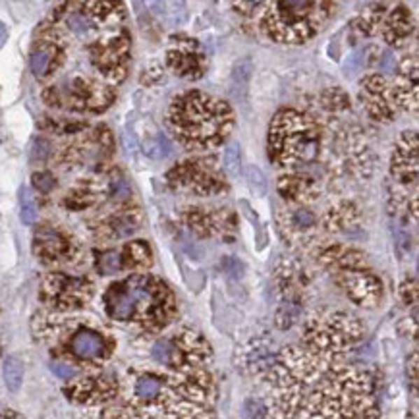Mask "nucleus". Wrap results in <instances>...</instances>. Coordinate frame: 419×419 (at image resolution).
<instances>
[{
    "label": "nucleus",
    "mask_w": 419,
    "mask_h": 419,
    "mask_svg": "<svg viewBox=\"0 0 419 419\" xmlns=\"http://www.w3.org/2000/svg\"><path fill=\"white\" fill-rule=\"evenodd\" d=\"M166 62L172 72L185 80H197L205 72V55L194 43H178L166 52Z\"/></svg>",
    "instance_id": "4468645a"
},
{
    "label": "nucleus",
    "mask_w": 419,
    "mask_h": 419,
    "mask_svg": "<svg viewBox=\"0 0 419 419\" xmlns=\"http://www.w3.org/2000/svg\"><path fill=\"white\" fill-rule=\"evenodd\" d=\"M321 101V105L325 106L327 111H331V113H339V111L350 108V99H348V95L342 89H327V91L322 93Z\"/></svg>",
    "instance_id": "a878e982"
},
{
    "label": "nucleus",
    "mask_w": 419,
    "mask_h": 419,
    "mask_svg": "<svg viewBox=\"0 0 419 419\" xmlns=\"http://www.w3.org/2000/svg\"><path fill=\"white\" fill-rule=\"evenodd\" d=\"M2 377L10 392H17L24 383V363L16 355H8L2 365Z\"/></svg>",
    "instance_id": "393cba45"
},
{
    "label": "nucleus",
    "mask_w": 419,
    "mask_h": 419,
    "mask_svg": "<svg viewBox=\"0 0 419 419\" xmlns=\"http://www.w3.org/2000/svg\"><path fill=\"white\" fill-rule=\"evenodd\" d=\"M232 118L225 101L203 91H185L169 108V126L178 143L195 151L220 145L232 129Z\"/></svg>",
    "instance_id": "f257e3e1"
},
{
    "label": "nucleus",
    "mask_w": 419,
    "mask_h": 419,
    "mask_svg": "<svg viewBox=\"0 0 419 419\" xmlns=\"http://www.w3.org/2000/svg\"><path fill=\"white\" fill-rule=\"evenodd\" d=\"M278 192L284 199L301 205V203L315 201L319 197V184L309 174L290 172L278 180Z\"/></svg>",
    "instance_id": "f3484780"
},
{
    "label": "nucleus",
    "mask_w": 419,
    "mask_h": 419,
    "mask_svg": "<svg viewBox=\"0 0 419 419\" xmlns=\"http://www.w3.org/2000/svg\"><path fill=\"white\" fill-rule=\"evenodd\" d=\"M97 269L101 274H114L124 271V261H122L120 251H106L97 261Z\"/></svg>",
    "instance_id": "bb28decb"
},
{
    "label": "nucleus",
    "mask_w": 419,
    "mask_h": 419,
    "mask_svg": "<svg viewBox=\"0 0 419 419\" xmlns=\"http://www.w3.org/2000/svg\"><path fill=\"white\" fill-rule=\"evenodd\" d=\"M226 217V215H225ZM225 217L220 213H215L213 209H205V207H190L185 213V222L194 230L195 234L209 238L217 232H222V222Z\"/></svg>",
    "instance_id": "aec40b11"
},
{
    "label": "nucleus",
    "mask_w": 419,
    "mask_h": 419,
    "mask_svg": "<svg viewBox=\"0 0 419 419\" xmlns=\"http://www.w3.org/2000/svg\"><path fill=\"white\" fill-rule=\"evenodd\" d=\"M169 182L174 187H184V190H190V192H194L195 195H201V197L217 195L226 187L217 169L205 159L180 162L178 166H174L169 172Z\"/></svg>",
    "instance_id": "423d86ee"
},
{
    "label": "nucleus",
    "mask_w": 419,
    "mask_h": 419,
    "mask_svg": "<svg viewBox=\"0 0 419 419\" xmlns=\"http://www.w3.org/2000/svg\"><path fill=\"white\" fill-rule=\"evenodd\" d=\"M357 220V211L352 203H339L325 215V228L329 232H344Z\"/></svg>",
    "instance_id": "5701e85b"
},
{
    "label": "nucleus",
    "mask_w": 419,
    "mask_h": 419,
    "mask_svg": "<svg viewBox=\"0 0 419 419\" xmlns=\"http://www.w3.org/2000/svg\"><path fill=\"white\" fill-rule=\"evenodd\" d=\"M413 33V17H411L410 10H406L404 6H396L388 17L385 20L383 25V37L388 45L395 47H402L406 41L410 39V35Z\"/></svg>",
    "instance_id": "6ab92c4d"
},
{
    "label": "nucleus",
    "mask_w": 419,
    "mask_h": 419,
    "mask_svg": "<svg viewBox=\"0 0 419 419\" xmlns=\"http://www.w3.org/2000/svg\"><path fill=\"white\" fill-rule=\"evenodd\" d=\"M392 97L406 113L418 114V57L411 55L402 60L392 83Z\"/></svg>",
    "instance_id": "f8f14e48"
},
{
    "label": "nucleus",
    "mask_w": 419,
    "mask_h": 419,
    "mask_svg": "<svg viewBox=\"0 0 419 419\" xmlns=\"http://www.w3.org/2000/svg\"><path fill=\"white\" fill-rule=\"evenodd\" d=\"M20 201H22V220L25 225H33L37 220V203H35V197L29 187H22Z\"/></svg>",
    "instance_id": "cd10ccee"
},
{
    "label": "nucleus",
    "mask_w": 419,
    "mask_h": 419,
    "mask_svg": "<svg viewBox=\"0 0 419 419\" xmlns=\"http://www.w3.org/2000/svg\"><path fill=\"white\" fill-rule=\"evenodd\" d=\"M278 228L284 236L292 238L294 242H307L313 238V230L317 228V217L306 207H292L284 209L278 217Z\"/></svg>",
    "instance_id": "2eb2a0df"
},
{
    "label": "nucleus",
    "mask_w": 419,
    "mask_h": 419,
    "mask_svg": "<svg viewBox=\"0 0 419 419\" xmlns=\"http://www.w3.org/2000/svg\"><path fill=\"white\" fill-rule=\"evenodd\" d=\"M263 8L259 24L267 37L299 45L321 31L334 6L329 2H271Z\"/></svg>",
    "instance_id": "39448f33"
},
{
    "label": "nucleus",
    "mask_w": 419,
    "mask_h": 419,
    "mask_svg": "<svg viewBox=\"0 0 419 419\" xmlns=\"http://www.w3.org/2000/svg\"><path fill=\"white\" fill-rule=\"evenodd\" d=\"M6 39H8V29H6V25L0 22V49L4 47Z\"/></svg>",
    "instance_id": "473e14b6"
},
{
    "label": "nucleus",
    "mask_w": 419,
    "mask_h": 419,
    "mask_svg": "<svg viewBox=\"0 0 419 419\" xmlns=\"http://www.w3.org/2000/svg\"><path fill=\"white\" fill-rule=\"evenodd\" d=\"M360 101L369 116L379 122H392L396 116V103L392 89L381 73H371L360 83Z\"/></svg>",
    "instance_id": "1a4fd4ad"
},
{
    "label": "nucleus",
    "mask_w": 419,
    "mask_h": 419,
    "mask_svg": "<svg viewBox=\"0 0 419 419\" xmlns=\"http://www.w3.org/2000/svg\"><path fill=\"white\" fill-rule=\"evenodd\" d=\"M246 180H248V184H250L253 194L259 195V197L267 195V180L265 176H263V172H261L255 164L246 166Z\"/></svg>",
    "instance_id": "c85d7f7f"
},
{
    "label": "nucleus",
    "mask_w": 419,
    "mask_h": 419,
    "mask_svg": "<svg viewBox=\"0 0 419 419\" xmlns=\"http://www.w3.org/2000/svg\"><path fill=\"white\" fill-rule=\"evenodd\" d=\"M139 143H141L143 153L149 155L151 159H166L172 153V145H170L169 137L164 136L153 122H149V129H145L139 136Z\"/></svg>",
    "instance_id": "4be33fe9"
},
{
    "label": "nucleus",
    "mask_w": 419,
    "mask_h": 419,
    "mask_svg": "<svg viewBox=\"0 0 419 419\" xmlns=\"http://www.w3.org/2000/svg\"><path fill=\"white\" fill-rule=\"evenodd\" d=\"M139 416L141 419H211L199 404L190 400H169L155 408L141 410Z\"/></svg>",
    "instance_id": "a211bd4d"
},
{
    "label": "nucleus",
    "mask_w": 419,
    "mask_h": 419,
    "mask_svg": "<svg viewBox=\"0 0 419 419\" xmlns=\"http://www.w3.org/2000/svg\"><path fill=\"white\" fill-rule=\"evenodd\" d=\"M336 169L344 176H352L355 180H362L371 174L373 161L367 143L362 137H355L354 132H344L336 141Z\"/></svg>",
    "instance_id": "6e6552de"
},
{
    "label": "nucleus",
    "mask_w": 419,
    "mask_h": 419,
    "mask_svg": "<svg viewBox=\"0 0 419 419\" xmlns=\"http://www.w3.org/2000/svg\"><path fill=\"white\" fill-rule=\"evenodd\" d=\"M60 60H62L60 45L55 41H41L39 45L33 49L29 64H31V72L37 78H45L50 72H55V68L60 64Z\"/></svg>",
    "instance_id": "412c9836"
},
{
    "label": "nucleus",
    "mask_w": 419,
    "mask_h": 419,
    "mask_svg": "<svg viewBox=\"0 0 419 419\" xmlns=\"http://www.w3.org/2000/svg\"><path fill=\"white\" fill-rule=\"evenodd\" d=\"M35 253L39 255L43 261L47 263H60V261H68L72 255L73 242L60 232L58 228L52 226H41L35 232V242H33Z\"/></svg>",
    "instance_id": "ddd939ff"
},
{
    "label": "nucleus",
    "mask_w": 419,
    "mask_h": 419,
    "mask_svg": "<svg viewBox=\"0 0 419 419\" xmlns=\"http://www.w3.org/2000/svg\"><path fill=\"white\" fill-rule=\"evenodd\" d=\"M240 143H236V141H232V143H228L225 149V170L228 172V174H232V176H236V174H240Z\"/></svg>",
    "instance_id": "c756f323"
},
{
    "label": "nucleus",
    "mask_w": 419,
    "mask_h": 419,
    "mask_svg": "<svg viewBox=\"0 0 419 419\" xmlns=\"http://www.w3.org/2000/svg\"><path fill=\"white\" fill-rule=\"evenodd\" d=\"M91 283L66 274H50L43 284V298L58 309L81 307L91 298Z\"/></svg>",
    "instance_id": "0eeeda50"
},
{
    "label": "nucleus",
    "mask_w": 419,
    "mask_h": 419,
    "mask_svg": "<svg viewBox=\"0 0 419 419\" xmlns=\"http://www.w3.org/2000/svg\"><path fill=\"white\" fill-rule=\"evenodd\" d=\"M106 313L118 322H136L147 331L166 327L174 317V296L151 274H134L105 294Z\"/></svg>",
    "instance_id": "f03ea898"
},
{
    "label": "nucleus",
    "mask_w": 419,
    "mask_h": 419,
    "mask_svg": "<svg viewBox=\"0 0 419 419\" xmlns=\"http://www.w3.org/2000/svg\"><path fill=\"white\" fill-rule=\"evenodd\" d=\"M0 419H22V418H20V416H17L16 411L4 410V411H0Z\"/></svg>",
    "instance_id": "72a5a7b5"
},
{
    "label": "nucleus",
    "mask_w": 419,
    "mask_h": 419,
    "mask_svg": "<svg viewBox=\"0 0 419 419\" xmlns=\"http://www.w3.org/2000/svg\"><path fill=\"white\" fill-rule=\"evenodd\" d=\"M301 419H377L371 379L357 369L329 373L309 396Z\"/></svg>",
    "instance_id": "7ed1b4c3"
},
{
    "label": "nucleus",
    "mask_w": 419,
    "mask_h": 419,
    "mask_svg": "<svg viewBox=\"0 0 419 419\" xmlns=\"http://www.w3.org/2000/svg\"><path fill=\"white\" fill-rule=\"evenodd\" d=\"M122 253L124 269H145L151 265V250L145 242H129Z\"/></svg>",
    "instance_id": "b1692460"
},
{
    "label": "nucleus",
    "mask_w": 419,
    "mask_h": 419,
    "mask_svg": "<svg viewBox=\"0 0 419 419\" xmlns=\"http://www.w3.org/2000/svg\"><path fill=\"white\" fill-rule=\"evenodd\" d=\"M141 222V217L137 209H120L113 213L111 217H105L97 226V238L105 242H114V240H124L136 232Z\"/></svg>",
    "instance_id": "dca6fc26"
},
{
    "label": "nucleus",
    "mask_w": 419,
    "mask_h": 419,
    "mask_svg": "<svg viewBox=\"0 0 419 419\" xmlns=\"http://www.w3.org/2000/svg\"><path fill=\"white\" fill-rule=\"evenodd\" d=\"M390 172L398 184L416 185L418 182V136L416 132H404L392 153Z\"/></svg>",
    "instance_id": "9b49d317"
},
{
    "label": "nucleus",
    "mask_w": 419,
    "mask_h": 419,
    "mask_svg": "<svg viewBox=\"0 0 419 419\" xmlns=\"http://www.w3.org/2000/svg\"><path fill=\"white\" fill-rule=\"evenodd\" d=\"M68 352L80 362H101L111 354L108 339L91 325L76 327L68 339Z\"/></svg>",
    "instance_id": "9d476101"
},
{
    "label": "nucleus",
    "mask_w": 419,
    "mask_h": 419,
    "mask_svg": "<svg viewBox=\"0 0 419 419\" xmlns=\"http://www.w3.org/2000/svg\"><path fill=\"white\" fill-rule=\"evenodd\" d=\"M55 178H52V174H49V172H35L33 174V185L39 190L41 194H49L50 190L55 187Z\"/></svg>",
    "instance_id": "2f4dec72"
},
{
    "label": "nucleus",
    "mask_w": 419,
    "mask_h": 419,
    "mask_svg": "<svg viewBox=\"0 0 419 419\" xmlns=\"http://www.w3.org/2000/svg\"><path fill=\"white\" fill-rule=\"evenodd\" d=\"M50 369H52V373L57 375L58 379L62 381H70L78 375V367L70 362H64V360H57V362L50 363Z\"/></svg>",
    "instance_id": "7c9ffc66"
},
{
    "label": "nucleus",
    "mask_w": 419,
    "mask_h": 419,
    "mask_svg": "<svg viewBox=\"0 0 419 419\" xmlns=\"http://www.w3.org/2000/svg\"><path fill=\"white\" fill-rule=\"evenodd\" d=\"M322 134L319 124L298 111H280L269 128V159L280 169L299 172L317 161Z\"/></svg>",
    "instance_id": "20e7f679"
}]
</instances>
